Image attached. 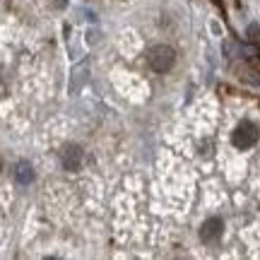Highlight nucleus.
Here are the masks:
<instances>
[{"label":"nucleus","mask_w":260,"mask_h":260,"mask_svg":"<svg viewBox=\"0 0 260 260\" xmlns=\"http://www.w3.org/2000/svg\"><path fill=\"white\" fill-rule=\"evenodd\" d=\"M149 68L152 70H157V73H167L174 68V60H176V53H174V48L169 46H154L149 51Z\"/></svg>","instance_id":"nucleus-1"},{"label":"nucleus","mask_w":260,"mask_h":260,"mask_svg":"<svg viewBox=\"0 0 260 260\" xmlns=\"http://www.w3.org/2000/svg\"><path fill=\"white\" fill-rule=\"evenodd\" d=\"M258 128L253 125L251 121H243L236 125V130L232 133V142H234V147H239V149H248L253 147L255 142H258Z\"/></svg>","instance_id":"nucleus-2"},{"label":"nucleus","mask_w":260,"mask_h":260,"mask_svg":"<svg viewBox=\"0 0 260 260\" xmlns=\"http://www.w3.org/2000/svg\"><path fill=\"white\" fill-rule=\"evenodd\" d=\"M224 232V222L219 217H212V219H207V222L200 226V239L205 243H214Z\"/></svg>","instance_id":"nucleus-3"},{"label":"nucleus","mask_w":260,"mask_h":260,"mask_svg":"<svg viewBox=\"0 0 260 260\" xmlns=\"http://www.w3.org/2000/svg\"><path fill=\"white\" fill-rule=\"evenodd\" d=\"M80 161H82V149L77 145H68L63 149V167L68 171H77L80 169Z\"/></svg>","instance_id":"nucleus-4"},{"label":"nucleus","mask_w":260,"mask_h":260,"mask_svg":"<svg viewBox=\"0 0 260 260\" xmlns=\"http://www.w3.org/2000/svg\"><path fill=\"white\" fill-rule=\"evenodd\" d=\"M15 176H17L19 183H29V181L34 178V171H31V167H29V164H19V167H17V174H15Z\"/></svg>","instance_id":"nucleus-5"},{"label":"nucleus","mask_w":260,"mask_h":260,"mask_svg":"<svg viewBox=\"0 0 260 260\" xmlns=\"http://www.w3.org/2000/svg\"><path fill=\"white\" fill-rule=\"evenodd\" d=\"M248 34H251V39H260V27L258 24H251V27H248Z\"/></svg>","instance_id":"nucleus-6"}]
</instances>
